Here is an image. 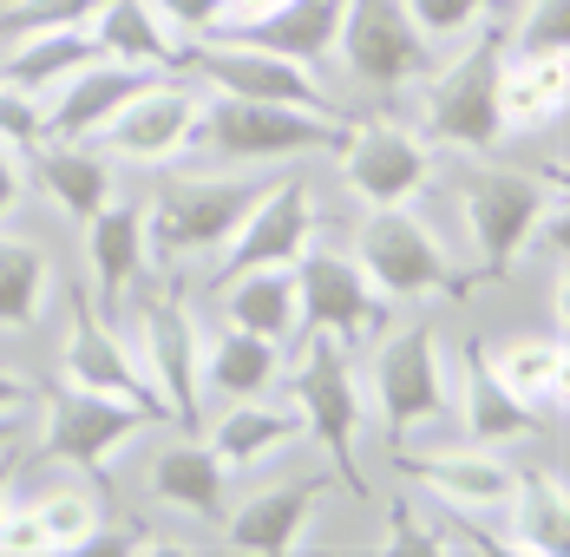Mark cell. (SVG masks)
I'll return each mask as SVG.
<instances>
[{
  "label": "cell",
  "instance_id": "cell-28",
  "mask_svg": "<svg viewBox=\"0 0 570 557\" xmlns=\"http://www.w3.org/2000/svg\"><path fill=\"white\" fill-rule=\"evenodd\" d=\"M145 79H158V72H145V66H125V59H86L79 72H66L53 92H40V118H47V138H92L106 118H112Z\"/></svg>",
  "mask_w": 570,
  "mask_h": 557
},
{
  "label": "cell",
  "instance_id": "cell-37",
  "mask_svg": "<svg viewBox=\"0 0 570 557\" xmlns=\"http://www.w3.org/2000/svg\"><path fill=\"white\" fill-rule=\"evenodd\" d=\"M33 204V177H27V152H13L0 138V223H20V211Z\"/></svg>",
  "mask_w": 570,
  "mask_h": 557
},
{
  "label": "cell",
  "instance_id": "cell-19",
  "mask_svg": "<svg viewBox=\"0 0 570 557\" xmlns=\"http://www.w3.org/2000/svg\"><path fill=\"white\" fill-rule=\"evenodd\" d=\"M204 446L224 459L229 479H249L263 466H276L288 452L308 446V427H302V407L288 400V388H263V393H243V400H224L197 420Z\"/></svg>",
  "mask_w": 570,
  "mask_h": 557
},
{
  "label": "cell",
  "instance_id": "cell-12",
  "mask_svg": "<svg viewBox=\"0 0 570 557\" xmlns=\"http://www.w3.org/2000/svg\"><path fill=\"white\" fill-rule=\"evenodd\" d=\"M158 427V413L145 407H125V400H106V393H79V388H47L33 393V440H27V459L33 466H72V472H99L112 479L118 459Z\"/></svg>",
  "mask_w": 570,
  "mask_h": 557
},
{
  "label": "cell",
  "instance_id": "cell-13",
  "mask_svg": "<svg viewBox=\"0 0 570 557\" xmlns=\"http://www.w3.org/2000/svg\"><path fill=\"white\" fill-rule=\"evenodd\" d=\"M400 486H413L420 499H433L440 511H459L472 525H485L499 538V518L512 505L518 486V459L505 446H479L459 433H433V440H400L387 446Z\"/></svg>",
  "mask_w": 570,
  "mask_h": 557
},
{
  "label": "cell",
  "instance_id": "cell-17",
  "mask_svg": "<svg viewBox=\"0 0 570 557\" xmlns=\"http://www.w3.org/2000/svg\"><path fill=\"white\" fill-rule=\"evenodd\" d=\"M295 302H302V334H328L342 348H361L387 322V302L374 295L367 270L354 263L347 236H335V229H322L295 256Z\"/></svg>",
  "mask_w": 570,
  "mask_h": 557
},
{
  "label": "cell",
  "instance_id": "cell-7",
  "mask_svg": "<svg viewBox=\"0 0 570 557\" xmlns=\"http://www.w3.org/2000/svg\"><path fill=\"white\" fill-rule=\"evenodd\" d=\"M499 53H505V33H499V20H485L459 47L433 53L426 79L406 92L400 111L426 131V145L440 158L499 152Z\"/></svg>",
  "mask_w": 570,
  "mask_h": 557
},
{
  "label": "cell",
  "instance_id": "cell-27",
  "mask_svg": "<svg viewBox=\"0 0 570 557\" xmlns=\"http://www.w3.org/2000/svg\"><path fill=\"white\" fill-rule=\"evenodd\" d=\"M453 427H459V440L505 446V452H512L518 440H544V433H551L538 413H524L512 393L492 381V368L479 361L472 334L453 341Z\"/></svg>",
  "mask_w": 570,
  "mask_h": 557
},
{
  "label": "cell",
  "instance_id": "cell-31",
  "mask_svg": "<svg viewBox=\"0 0 570 557\" xmlns=\"http://www.w3.org/2000/svg\"><path fill=\"white\" fill-rule=\"evenodd\" d=\"M86 33L106 59L145 66V72H184V53H190L171 33V20L158 13V0H99Z\"/></svg>",
  "mask_w": 570,
  "mask_h": 557
},
{
  "label": "cell",
  "instance_id": "cell-36",
  "mask_svg": "<svg viewBox=\"0 0 570 557\" xmlns=\"http://www.w3.org/2000/svg\"><path fill=\"white\" fill-rule=\"evenodd\" d=\"M0 557H47V531H40L33 505L20 499V492L0 505Z\"/></svg>",
  "mask_w": 570,
  "mask_h": 557
},
{
  "label": "cell",
  "instance_id": "cell-5",
  "mask_svg": "<svg viewBox=\"0 0 570 557\" xmlns=\"http://www.w3.org/2000/svg\"><path fill=\"white\" fill-rule=\"evenodd\" d=\"M106 486H125L131 505H138V518H151V525L217 538V525H224V511H229V486H236V479L224 472V459L204 446L197 427L158 420L145 440L118 459V472L106 479Z\"/></svg>",
  "mask_w": 570,
  "mask_h": 557
},
{
  "label": "cell",
  "instance_id": "cell-10",
  "mask_svg": "<svg viewBox=\"0 0 570 557\" xmlns=\"http://www.w3.org/2000/svg\"><path fill=\"white\" fill-rule=\"evenodd\" d=\"M347 118H322L302 106H263V99H229L204 92V125L190 158H217L243 170H283V165H322L335 152Z\"/></svg>",
  "mask_w": 570,
  "mask_h": 557
},
{
  "label": "cell",
  "instance_id": "cell-14",
  "mask_svg": "<svg viewBox=\"0 0 570 557\" xmlns=\"http://www.w3.org/2000/svg\"><path fill=\"white\" fill-rule=\"evenodd\" d=\"M328 229L322 211V170L315 165H283L263 177V190L249 197V211L236 217L224 250L204 263V282L236 276V270H263V263H295L315 236Z\"/></svg>",
  "mask_w": 570,
  "mask_h": 557
},
{
  "label": "cell",
  "instance_id": "cell-38",
  "mask_svg": "<svg viewBox=\"0 0 570 557\" xmlns=\"http://www.w3.org/2000/svg\"><path fill=\"white\" fill-rule=\"evenodd\" d=\"M158 13L171 20V33L190 47V40L217 33V20H224V0H158Z\"/></svg>",
  "mask_w": 570,
  "mask_h": 557
},
{
  "label": "cell",
  "instance_id": "cell-32",
  "mask_svg": "<svg viewBox=\"0 0 570 557\" xmlns=\"http://www.w3.org/2000/svg\"><path fill=\"white\" fill-rule=\"evenodd\" d=\"M342 13H347V0H283V7H269V13H256V20H243V27H229V33L328 72L335 33H342Z\"/></svg>",
  "mask_w": 570,
  "mask_h": 557
},
{
  "label": "cell",
  "instance_id": "cell-23",
  "mask_svg": "<svg viewBox=\"0 0 570 557\" xmlns=\"http://www.w3.org/2000/svg\"><path fill=\"white\" fill-rule=\"evenodd\" d=\"M59 295H66V276H59L53 243L0 223V341L47 334Z\"/></svg>",
  "mask_w": 570,
  "mask_h": 557
},
{
  "label": "cell",
  "instance_id": "cell-33",
  "mask_svg": "<svg viewBox=\"0 0 570 557\" xmlns=\"http://www.w3.org/2000/svg\"><path fill=\"white\" fill-rule=\"evenodd\" d=\"M86 59H99L86 27H53V33H27L13 47H0V86H20V92H53L66 72H79Z\"/></svg>",
  "mask_w": 570,
  "mask_h": 557
},
{
  "label": "cell",
  "instance_id": "cell-1",
  "mask_svg": "<svg viewBox=\"0 0 570 557\" xmlns=\"http://www.w3.org/2000/svg\"><path fill=\"white\" fill-rule=\"evenodd\" d=\"M433 197L459 236L465 276L505 282L531 256H558V229H564L558 170H538L531 158H512V152L446 158Z\"/></svg>",
  "mask_w": 570,
  "mask_h": 557
},
{
  "label": "cell",
  "instance_id": "cell-18",
  "mask_svg": "<svg viewBox=\"0 0 570 557\" xmlns=\"http://www.w3.org/2000/svg\"><path fill=\"white\" fill-rule=\"evenodd\" d=\"M59 309H66V322H59L53 374H47V381L79 388V393H106V400H125V407H145V413H151L145 381H138V368H131V348H125V334H118L112 315H106L99 302H86L79 282H66Z\"/></svg>",
  "mask_w": 570,
  "mask_h": 557
},
{
  "label": "cell",
  "instance_id": "cell-16",
  "mask_svg": "<svg viewBox=\"0 0 570 557\" xmlns=\"http://www.w3.org/2000/svg\"><path fill=\"white\" fill-rule=\"evenodd\" d=\"M197 125H204V86L190 72H158L86 145H99L118 170L145 177V170H165L177 158H190L197 152Z\"/></svg>",
  "mask_w": 570,
  "mask_h": 557
},
{
  "label": "cell",
  "instance_id": "cell-29",
  "mask_svg": "<svg viewBox=\"0 0 570 557\" xmlns=\"http://www.w3.org/2000/svg\"><path fill=\"white\" fill-rule=\"evenodd\" d=\"M33 466V459H27ZM53 479L40 486V492H20V499L33 505V518H40V531H47V557H79L86 551V538L99 531V525H112V486L99 479V472H72V466H47Z\"/></svg>",
  "mask_w": 570,
  "mask_h": 557
},
{
  "label": "cell",
  "instance_id": "cell-9",
  "mask_svg": "<svg viewBox=\"0 0 570 557\" xmlns=\"http://www.w3.org/2000/svg\"><path fill=\"white\" fill-rule=\"evenodd\" d=\"M433 47L420 40V27L406 20L400 0H347L335 53H328V86L342 92L347 111L361 106H406V92L426 79Z\"/></svg>",
  "mask_w": 570,
  "mask_h": 557
},
{
  "label": "cell",
  "instance_id": "cell-30",
  "mask_svg": "<svg viewBox=\"0 0 570 557\" xmlns=\"http://www.w3.org/2000/svg\"><path fill=\"white\" fill-rule=\"evenodd\" d=\"M499 551L524 557H564L570 551V505L558 466H518L512 505L499 518Z\"/></svg>",
  "mask_w": 570,
  "mask_h": 557
},
{
  "label": "cell",
  "instance_id": "cell-2",
  "mask_svg": "<svg viewBox=\"0 0 570 557\" xmlns=\"http://www.w3.org/2000/svg\"><path fill=\"white\" fill-rule=\"evenodd\" d=\"M361 393L374 440H433L453 427V341L440 329V309H387V322L354 348Z\"/></svg>",
  "mask_w": 570,
  "mask_h": 557
},
{
  "label": "cell",
  "instance_id": "cell-26",
  "mask_svg": "<svg viewBox=\"0 0 570 557\" xmlns=\"http://www.w3.org/2000/svg\"><path fill=\"white\" fill-rule=\"evenodd\" d=\"M210 315L229 329H249L276 348L302 341V302H295V263H263V270H236V276L197 282Z\"/></svg>",
  "mask_w": 570,
  "mask_h": 557
},
{
  "label": "cell",
  "instance_id": "cell-25",
  "mask_svg": "<svg viewBox=\"0 0 570 557\" xmlns=\"http://www.w3.org/2000/svg\"><path fill=\"white\" fill-rule=\"evenodd\" d=\"M27 177H33V197H47L59 217L79 229L99 204H112L118 190H125L131 170H118L112 158H106L99 145H86V138H40V145L27 152Z\"/></svg>",
  "mask_w": 570,
  "mask_h": 557
},
{
  "label": "cell",
  "instance_id": "cell-8",
  "mask_svg": "<svg viewBox=\"0 0 570 557\" xmlns=\"http://www.w3.org/2000/svg\"><path fill=\"white\" fill-rule=\"evenodd\" d=\"M322 505H328V459L315 446H302V452H288V459L229 486V511L217 525V545L256 551V557L315 551Z\"/></svg>",
  "mask_w": 570,
  "mask_h": 557
},
{
  "label": "cell",
  "instance_id": "cell-11",
  "mask_svg": "<svg viewBox=\"0 0 570 557\" xmlns=\"http://www.w3.org/2000/svg\"><path fill=\"white\" fill-rule=\"evenodd\" d=\"M283 388L302 407V427L308 446L354 479L361 466V446L374 440V420H367V393H361V368H354V348L328 341V334H302L283 361Z\"/></svg>",
  "mask_w": 570,
  "mask_h": 557
},
{
  "label": "cell",
  "instance_id": "cell-35",
  "mask_svg": "<svg viewBox=\"0 0 570 557\" xmlns=\"http://www.w3.org/2000/svg\"><path fill=\"white\" fill-rule=\"evenodd\" d=\"M0 138H7L13 152H33V145L47 138V118H40V99H33V92L0 86Z\"/></svg>",
  "mask_w": 570,
  "mask_h": 557
},
{
  "label": "cell",
  "instance_id": "cell-15",
  "mask_svg": "<svg viewBox=\"0 0 570 557\" xmlns=\"http://www.w3.org/2000/svg\"><path fill=\"white\" fill-rule=\"evenodd\" d=\"M184 72H190L204 92H229V99H263V106H302V111H322V118H347L342 92L328 86L322 66H302V59L269 53V47L236 40V33H204V40H190Z\"/></svg>",
  "mask_w": 570,
  "mask_h": 557
},
{
  "label": "cell",
  "instance_id": "cell-3",
  "mask_svg": "<svg viewBox=\"0 0 570 557\" xmlns=\"http://www.w3.org/2000/svg\"><path fill=\"white\" fill-rule=\"evenodd\" d=\"M269 170L217 165V158H177L165 170L138 177V204H145V243H151V270H177V276H204V263L224 250L236 217L249 211V197L263 190Z\"/></svg>",
  "mask_w": 570,
  "mask_h": 557
},
{
  "label": "cell",
  "instance_id": "cell-24",
  "mask_svg": "<svg viewBox=\"0 0 570 557\" xmlns=\"http://www.w3.org/2000/svg\"><path fill=\"white\" fill-rule=\"evenodd\" d=\"M472 348H479V361L492 368V381L512 393L524 413H538L544 427L564 413V341L551 329H518V334H472Z\"/></svg>",
  "mask_w": 570,
  "mask_h": 557
},
{
  "label": "cell",
  "instance_id": "cell-6",
  "mask_svg": "<svg viewBox=\"0 0 570 557\" xmlns=\"http://www.w3.org/2000/svg\"><path fill=\"white\" fill-rule=\"evenodd\" d=\"M322 177L342 190L354 211H400V204H426L440 190V152L426 145V131L400 106H361L347 111L335 152L322 158Z\"/></svg>",
  "mask_w": 570,
  "mask_h": 557
},
{
  "label": "cell",
  "instance_id": "cell-21",
  "mask_svg": "<svg viewBox=\"0 0 570 557\" xmlns=\"http://www.w3.org/2000/svg\"><path fill=\"white\" fill-rule=\"evenodd\" d=\"M570 99L564 47H505L499 53V152L551 145Z\"/></svg>",
  "mask_w": 570,
  "mask_h": 557
},
{
  "label": "cell",
  "instance_id": "cell-4",
  "mask_svg": "<svg viewBox=\"0 0 570 557\" xmlns=\"http://www.w3.org/2000/svg\"><path fill=\"white\" fill-rule=\"evenodd\" d=\"M347 250L387 309H446L465 289V256L440 197L400 211H361L347 229Z\"/></svg>",
  "mask_w": 570,
  "mask_h": 557
},
{
  "label": "cell",
  "instance_id": "cell-34",
  "mask_svg": "<svg viewBox=\"0 0 570 557\" xmlns=\"http://www.w3.org/2000/svg\"><path fill=\"white\" fill-rule=\"evenodd\" d=\"M400 7H406V20L420 27V40L433 53H446L465 33H479L485 20H499V0H400Z\"/></svg>",
  "mask_w": 570,
  "mask_h": 557
},
{
  "label": "cell",
  "instance_id": "cell-39",
  "mask_svg": "<svg viewBox=\"0 0 570 557\" xmlns=\"http://www.w3.org/2000/svg\"><path fill=\"white\" fill-rule=\"evenodd\" d=\"M269 7H283V0H224V20H217V33L243 27V20H256V13H269Z\"/></svg>",
  "mask_w": 570,
  "mask_h": 557
},
{
  "label": "cell",
  "instance_id": "cell-22",
  "mask_svg": "<svg viewBox=\"0 0 570 557\" xmlns=\"http://www.w3.org/2000/svg\"><path fill=\"white\" fill-rule=\"evenodd\" d=\"M283 361L288 348L263 341L249 329H229L210 315L204 302V341H197V420L224 400H243V393H263V388H283Z\"/></svg>",
  "mask_w": 570,
  "mask_h": 557
},
{
  "label": "cell",
  "instance_id": "cell-20",
  "mask_svg": "<svg viewBox=\"0 0 570 557\" xmlns=\"http://www.w3.org/2000/svg\"><path fill=\"white\" fill-rule=\"evenodd\" d=\"M138 276H151V243H145V204H138V177H125L112 204H99L79 223V289L86 302H99L112 315L125 302V289Z\"/></svg>",
  "mask_w": 570,
  "mask_h": 557
}]
</instances>
